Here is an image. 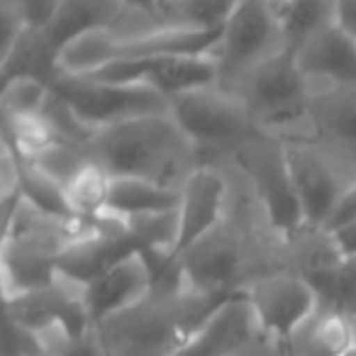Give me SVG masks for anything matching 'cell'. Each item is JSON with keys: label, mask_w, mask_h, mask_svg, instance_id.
<instances>
[{"label": "cell", "mask_w": 356, "mask_h": 356, "mask_svg": "<svg viewBox=\"0 0 356 356\" xmlns=\"http://www.w3.org/2000/svg\"><path fill=\"white\" fill-rule=\"evenodd\" d=\"M225 300L191 291L184 281L166 283L139 305L95 325V332L108 356H176Z\"/></svg>", "instance_id": "1"}, {"label": "cell", "mask_w": 356, "mask_h": 356, "mask_svg": "<svg viewBox=\"0 0 356 356\" xmlns=\"http://www.w3.org/2000/svg\"><path fill=\"white\" fill-rule=\"evenodd\" d=\"M86 149V159L100 163L113 178L134 176L166 186V178L181 168L195 144L181 132L171 113H163L95 129Z\"/></svg>", "instance_id": "2"}, {"label": "cell", "mask_w": 356, "mask_h": 356, "mask_svg": "<svg viewBox=\"0 0 356 356\" xmlns=\"http://www.w3.org/2000/svg\"><path fill=\"white\" fill-rule=\"evenodd\" d=\"M51 95L88 129H103L124 120L171 113V100L152 86H113L59 71Z\"/></svg>", "instance_id": "3"}, {"label": "cell", "mask_w": 356, "mask_h": 356, "mask_svg": "<svg viewBox=\"0 0 356 356\" xmlns=\"http://www.w3.org/2000/svg\"><path fill=\"white\" fill-rule=\"evenodd\" d=\"M305 79L296 51L283 47L278 54L264 56L249 71L244 90V105L254 127H288L310 115L312 95L307 93Z\"/></svg>", "instance_id": "4"}, {"label": "cell", "mask_w": 356, "mask_h": 356, "mask_svg": "<svg viewBox=\"0 0 356 356\" xmlns=\"http://www.w3.org/2000/svg\"><path fill=\"white\" fill-rule=\"evenodd\" d=\"M239 166L252 178L271 229L286 242H298L307 232L300 200L293 188L283 144L252 137L237 147Z\"/></svg>", "instance_id": "5"}, {"label": "cell", "mask_w": 356, "mask_h": 356, "mask_svg": "<svg viewBox=\"0 0 356 356\" xmlns=\"http://www.w3.org/2000/svg\"><path fill=\"white\" fill-rule=\"evenodd\" d=\"M257 315L259 330L278 341H291L320 310V298L302 276L293 271L266 273L244 288Z\"/></svg>", "instance_id": "6"}, {"label": "cell", "mask_w": 356, "mask_h": 356, "mask_svg": "<svg viewBox=\"0 0 356 356\" xmlns=\"http://www.w3.org/2000/svg\"><path fill=\"white\" fill-rule=\"evenodd\" d=\"M171 118L195 144H242L252 139L254 122L244 100H234L215 88L193 90L171 100Z\"/></svg>", "instance_id": "7"}, {"label": "cell", "mask_w": 356, "mask_h": 356, "mask_svg": "<svg viewBox=\"0 0 356 356\" xmlns=\"http://www.w3.org/2000/svg\"><path fill=\"white\" fill-rule=\"evenodd\" d=\"M6 307L8 322L32 337L49 330H64L69 337H81L93 330L83 302V288L61 276L47 288L6 298Z\"/></svg>", "instance_id": "8"}, {"label": "cell", "mask_w": 356, "mask_h": 356, "mask_svg": "<svg viewBox=\"0 0 356 356\" xmlns=\"http://www.w3.org/2000/svg\"><path fill=\"white\" fill-rule=\"evenodd\" d=\"M176 264L184 286L195 293L229 298L244 291L242 247L232 234L220 227L181 254Z\"/></svg>", "instance_id": "9"}, {"label": "cell", "mask_w": 356, "mask_h": 356, "mask_svg": "<svg viewBox=\"0 0 356 356\" xmlns=\"http://www.w3.org/2000/svg\"><path fill=\"white\" fill-rule=\"evenodd\" d=\"M225 198H227V184L218 168L198 166L186 176L181 188V205L176 213V239L166 252L171 264H176L181 254H186L193 244L220 227Z\"/></svg>", "instance_id": "10"}, {"label": "cell", "mask_w": 356, "mask_h": 356, "mask_svg": "<svg viewBox=\"0 0 356 356\" xmlns=\"http://www.w3.org/2000/svg\"><path fill=\"white\" fill-rule=\"evenodd\" d=\"M281 32L271 0H239L237 10L225 25L218 49L220 79L254 69L264 59L273 32Z\"/></svg>", "instance_id": "11"}, {"label": "cell", "mask_w": 356, "mask_h": 356, "mask_svg": "<svg viewBox=\"0 0 356 356\" xmlns=\"http://www.w3.org/2000/svg\"><path fill=\"white\" fill-rule=\"evenodd\" d=\"M283 152H286L293 188H296L302 215H305L307 232H322L334 208L339 205L344 188L339 186L337 173L332 171L330 163L310 147L300 142H286Z\"/></svg>", "instance_id": "12"}, {"label": "cell", "mask_w": 356, "mask_h": 356, "mask_svg": "<svg viewBox=\"0 0 356 356\" xmlns=\"http://www.w3.org/2000/svg\"><path fill=\"white\" fill-rule=\"evenodd\" d=\"M152 291L154 276L149 271V264L144 261L142 254H134V257L115 264L88 286H83V302L95 327L139 305L144 298L152 296Z\"/></svg>", "instance_id": "13"}, {"label": "cell", "mask_w": 356, "mask_h": 356, "mask_svg": "<svg viewBox=\"0 0 356 356\" xmlns=\"http://www.w3.org/2000/svg\"><path fill=\"white\" fill-rule=\"evenodd\" d=\"M259 332L257 315L242 291L220 302L176 356H234Z\"/></svg>", "instance_id": "14"}, {"label": "cell", "mask_w": 356, "mask_h": 356, "mask_svg": "<svg viewBox=\"0 0 356 356\" xmlns=\"http://www.w3.org/2000/svg\"><path fill=\"white\" fill-rule=\"evenodd\" d=\"M296 273L312 286L320 307L356 320V257H339L325 234V244L315 254H305Z\"/></svg>", "instance_id": "15"}, {"label": "cell", "mask_w": 356, "mask_h": 356, "mask_svg": "<svg viewBox=\"0 0 356 356\" xmlns=\"http://www.w3.org/2000/svg\"><path fill=\"white\" fill-rule=\"evenodd\" d=\"M225 27L195 30V27H161L147 35L115 40L110 61L115 59H173V56H213L220 49ZM108 61V64H110Z\"/></svg>", "instance_id": "16"}, {"label": "cell", "mask_w": 356, "mask_h": 356, "mask_svg": "<svg viewBox=\"0 0 356 356\" xmlns=\"http://www.w3.org/2000/svg\"><path fill=\"white\" fill-rule=\"evenodd\" d=\"M298 64L305 76H320L334 86L356 88V37L334 22L298 49Z\"/></svg>", "instance_id": "17"}, {"label": "cell", "mask_w": 356, "mask_h": 356, "mask_svg": "<svg viewBox=\"0 0 356 356\" xmlns=\"http://www.w3.org/2000/svg\"><path fill=\"white\" fill-rule=\"evenodd\" d=\"M181 205V191L156 184L149 178L120 176L113 178L108 198V218L118 220H144L176 215Z\"/></svg>", "instance_id": "18"}, {"label": "cell", "mask_w": 356, "mask_h": 356, "mask_svg": "<svg viewBox=\"0 0 356 356\" xmlns=\"http://www.w3.org/2000/svg\"><path fill=\"white\" fill-rule=\"evenodd\" d=\"M218 81V56H173V59H152L144 83L173 100L193 90L215 88Z\"/></svg>", "instance_id": "19"}, {"label": "cell", "mask_w": 356, "mask_h": 356, "mask_svg": "<svg viewBox=\"0 0 356 356\" xmlns=\"http://www.w3.org/2000/svg\"><path fill=\"white\" fill-rule=\"evenodd\" d=\"M59 51L51 44L47 32L22 30L15 44L0 56V76L3 83H10L17 79H40L44 83L59 76Z\"/></svg>", "instance_id": "20"}, {"label": "cell", "mask_w": 356, "mask_h": 356, "mask_svg": "<svg viewBox=\"0 0 356 356\" xmlns=\"http://www.w3.org/2000/svg\"><path fill=\"white\" fill-rule=\"evenodd\" d=\"M6 147V144H3ZM15 156V171H17V195L30 205L35 213H40L42 218L51 220V222L66 225L71 220H76L74 210L66 198L64 181L47 171L42 163L25 161L17 154Z\"/></svg>", "instance_id": "21"}, {"label": "cell", "mask_w": 356, "mask_h": 356, "mask_svg": "<svg viewBox=\"0 0 356 356\" xmlns=\"http://www.w3.org/2000/svg\"><path fill=\"white\" fill-rule=\"evenodd\" d=\"M354 341V322L341 312L320 307L315 317L288 341V351L291 356H344Z\"/></svg>", "instance_id": "22"}, {"label": "cell", "mask_w": 356, "mask_h": 356, "mask_svg": "<svg viewBox=\"0 0 356 356\" xmlns=\"http://www.w3.org/2000/svg\"><path fill=\"white\" fill-rule=\"evenodd\" d=\"M120 8V0H61V10L47 35L61 56V51L74 40L113 25Z\"/></svg>", "instance_id": "23"}, {"label": "cell", "mask_w": 356, "mask_h": 356, "mask_svg": "<svg viewBox=\"0 0 356 356\" xmlns=\"http://www.w3.org/2000/svg\"><path fill=\"white\" fill-rule=\"evenodd\" d=\"M273 10L283 35V47L298 54L312 35L334 25L337 0H276Z\"/></svg>", "instance_id": "24"}, {"label": "cell", "mask_w": 356, "mask_h": 356, "mask_svg": "<svg viewBox=\"0 0 356 356\" xmlns=\"http://www.w3.org/2000/svg\"><path fill=\"white\" fill-rule=\"evenodd\" d=\"M307 118L325 139L356 149V88L334 86V90L312 95Z\"/></svg>", "instance_id": "25"}, {"label": "cell", "mask_w": 356, "mask_h": 356, "mask_svg": "<svg viewBox=\"0 0 356 356\" xmlns=\"http://www.w3.org/2000/svg\"><path fill=\"white\" fill-rule=\"evenodd\" d=\"M110 186H113V176L100 163L83 159L64 181L66 198H69V205L76 218L81 220L108 218Z\"/></svg>", "instance_id": "26"}, {"label": "cell", "mask_w": 356, "mask_h": 356, "mask_svg": "<svg viewBox=\"0 0 356 356\" xmlns=\"http://www.w3.org/2000/svg\"><path fill=\"white\" fill-rule=\"evenodd\" d=\"M3 144L25 161L42 163L64 147L59 132L42 115H20V118H3Z\"/></svg>", "instance_id": "27"}, {"label": "cell", "mask_w": 356, "mask_h": 356, "mask_svg": "<svg viewBox=\"0 0 356 356\" xmlns=\"http://www.w3.org/2000/svg\"><path fill=\"white\" fill-rule=\"evenodd\" d=\"M239 0H163L161 13L178 20V27L195 30H220L227 25Z\"/></svg>", "instance_id": "28"}, {"label": "cell", "mask_w": 356, "mask_h": 356, "mask_svg": "<svg viewBox=\"0 0 356 356\" xmlns=\"http://www.w3.org/2000/svg\"><path fill=\"white\" fill-rule=\"evenodd\" d=\"M51 100V86L40 79H17L3 83L0 90V110L3 118L20 115H42Z\"/></svg>", "instance_id": "29"}, {"label": "cell", "mask_w": 356, "mask_h": 356, "mask_svg": "<svg viewBox=\"0 0 356 356\" xmlns=\"http://www.w3.org/2000/svg\"><path fill=\"white\" fill-rule=\"evenodd\" d=\"M15 13L20 15L22 25L27 30H37V32H49V27L54 25L56 15L61 10V0H17Z\"/></svg>", "instance_id": "30"}, {"label": "cell", "mask_w": 356, "mask_h": 356, "mask_svg": "<svg viewBox=\"0 0 356 356\" xmlns=\"http://www.w3.org/2000/svg\"><path fill=\"white\" fill-rule=\"evenodd\" d=\"M351 220H356V181L344 191V193H341L339 205L334 208L330 222H327V227L322 229V232H332V229L341 227V225L351 222Z\"/></svg>", "instance_id": "31"}, {"label": "cell", "mask_w": 356, "mask_h": 356, "mask_svg": "<svg viewBox=\"0 0 356 356\" xmlns=\"http://www.w3.org/2000/svg\"><path fill=\"white\" fill-rule=\"evenodd\" d=\"M325 234L330 237L332 247L337 249L339 257H356V220H351V222L341 225V227Z\"/></svg>", "instance_id": "32"}, {"label": "cell", "mask_w": 356, "mask_h": 356, "mask_svg": "<svg viewBox=\"0 0 356 356\" xmlns=\"http://www.w3.org/2000/svg\"><path fill=\"white\" fill-rule=\"evenodd\" d=\"M334 22L351 37H356V0H337Z\"/></svg>", "instance_id": "33"}, {"label": "cell", "mask_w": 356, "mask_h": 356, "mask_svg": "<svg viewBox=\"0 0 356 356\" xmlns=\"http://www.w3.org/2000/svg\"><path fill=\"white\" fill-rule=\"evenodd\" d=\"M120 3L129 8H137L142 13H161L163 8V0H120Z\"/></svg>", "instance_id": "34"}, {"label": "cell", "mask_w": 356, "mask_h": 356, "mask_svg": "<svg viewBox=\"0 0 356 356\" xmlns=\"http://www.w3.org/2000/svg\"><path fill=\"white\" fill-rule=\"evenodd\" d=\"M32 356H51V354H47V351H44V349H42V346H40V344H37V349H35V354H32Z\"/></svg>", "instance_id": "35"}, {"label": "cell", "mask_w": 356, "mask_h": 356, "mask_svg": "<svg viewBox=\"0 0 356 356\" xmlns=\"http://www.w3.org/2000/svg\"><path fill=\"white\" fill-rule=\"evenodd\" d=\"M344 356H356V341H354V346H351V349L349 351H346V354Z\"/></svg>", "instance_id": "36"}, {"label": "cell", "mask_w": 356, "mask_h": 356, "mask_svg": "<svg viewBox=\"0 0 356 356\" xmlns=\"http://www.w3.org/2000/svg\"><path fill=\"white\" fill-rule=\"evenodd\" d=\"M17 0H3V6H15Z\"/></svg>", "instance_id": "37"}, {"label": "cell", "mask_w": 356, "mask_h": 356, "mask_svg": "<svg viewBox=\"0 0 356 356\" xmlns=\"http://www.w3.org/2000/svg\"><path fill=\"white\" fill-rule=\"evenodd\" d=\"M354 330H356V320H354Z\"/></svg>", "instance_id": "38"}]
</instances>
